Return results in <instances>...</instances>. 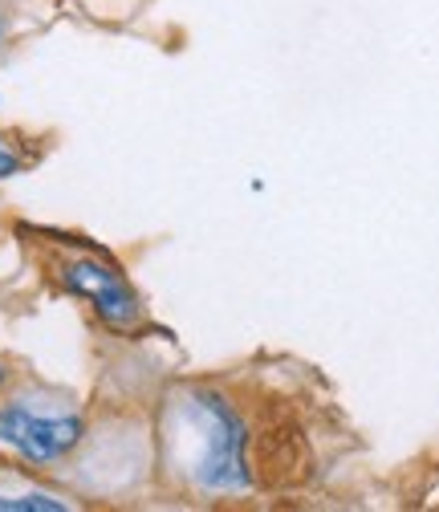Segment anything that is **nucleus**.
<instances>
[{"instance_id": "1", "label": "nucleus", "mask_w": 439, "mask_h": 512, "mask_svg": "<svg viewBox=\"0 0 439 512\" xmlns=\"http://www.w3.org/2000/svg\"><path fill=\"white\" fill-rule=\"evenodd\" d=\"M163 443L171 468L204 496L253 492L248 468V423L212 387H183L167 403Z\"/></svg>"}, {"instance_id": "2", "label": "nucleus", "mask_w": 439, "mask_h": 512, "mask_svg": "<svg viewBox=\"0 0 439 512\" xmlns=\"http://www.w3.org/2000/svg\"><path fill=\"white\" fill-rule=\"evenodd\" d=\"M86 439V423L74 407L41 395H13L0 403V443L29 464H61Z\"/></svg>"}, {"instance_id": "3", "label": "nucleus", "mask_w": 439, "mask_h": 512, "mask_svg": "<svg viewBox=\"0 0 439 512\" xmlns=\"http://www.w3.org/2000/svg\"><path fill=\"white\" fill-rule=\"evenodd\" d=\"M57 277L61 285H66L74 297H82L102 322L118 334H127V330H139L143 326V301L135 293V285L122 277L114 265L98 261V256H66V261L57 265Z\"/></svg>"}, {"instance_id": "4", "label": "nucleus", "mask_w": 439, "mask_h": 512, "mask_svg": "<svg viewBox=\"0 0 439 512\" xmlns=\"http://www.w3.org/2000/svg\"><path fill=\"white\" fill-rule=\"evenodd\" d=\"M74 508L45 488H0V512H66Z\"/></svg>"}, {"instance_id": "5", "label": "nucleus", "mask_w": 439, "mask_h": 512, "mask_svg": "<svg viewBox=\"0 0 439 512\" xmlns=\"http://www.w3.org/2000/svg\"><path fill=\"white\" fill-rule=\"evenodd\" d=\"M21 171V155L5 143V139H0V183H5V179H13Z\"/></svg>"}, {"instance_id": "6", "label": "nucleus", "mask_w": 439, "mask_h": 512, "mask_svg": "<svg viewBox=\"0 0 439 512\" xmlns=\"http://www.w3.org/2000/svg\"><path fill=\"white\" fill-rule=\"evenodd\" d=\"M0 45H5V13H0Z\"/></svg>"}, {"instance_id": "7", "label": "nucleus", "mask_w": 439, "mask_h": 512, "mask_svg": "<svg viewBox=\"0 0 439 512\" xmlns=\"http://www.w3.org/2000/svg\"><path fill=\"white\" fill-rule=\"evenodd\" d=\"M5 382H9V374H5V366H0V391H5Z\"/></svg>"}]
</instances>
